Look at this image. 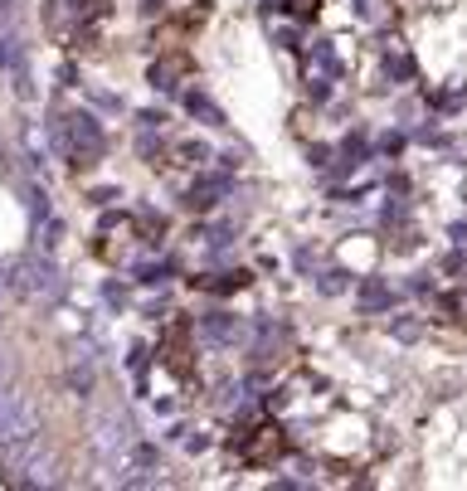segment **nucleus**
<instances>
[{"mask_svg":"<svg viewBox=\"0 0 467 491\" xmlns=\"http://www.w3.org/2000/svg\"><path fill=\"white\" fill-rule=\"evenodd\" d=\"M10 292H20V297H29V302H44V307H54V302L68 292V282H64V273H59L54 258L39 248V254L10 258Z\"/></svg>","mask_w":467,"mask_h":491,"instance_id":"1","label":"nucleus"},{"mask_svg":"<svg viewBox=\"0 0 467 491\" xmlns=\"http://www.w3.org/2000/svg\"><path fill=\"white\" fill-rule=\"evenodd\" d=\"M54 141L59 151L68 156V161H93V156H102V146H108V137H102L98 117L93 112H68V117L54 122Z\"/></svg>","mask_w":467,"mask_h":491,"instance_id":"2","label":"nucleus"},{"mask_svg":"<svg viewBox=\"0 0 467 491\" xmlns=\"http://www.w3.org/2000/svg\"><path fill=\"white\" fill-rule=\"evenodd\" d=\"M93 447H98L102 472L122 477V467H127V453H132V423L117 419V414H108V419L98 423V433H93Z\"/></svg>","mask_w":467,"mask_h":491,"instance_id":"3","label":"nucleus"},{"mask_svg":"<svg viewBox=\"0 0 467 491\" xmlns=\"http://www.w3.org/2000/svg\"><path fill=\"white\" fill-rule=\"evenodd\" d=\"M25 433H39L35 404H29L20 390L0 384V443H15V438H25Z\"/></svg>","mask_w":467,"mask_h":491,"instance_id":"4","label":"nucleus"},{"mask_svg":"<svg viewBox=\"0 0 467 491\" xmlns=\"http://www.w3.org/2000/svg\"><path fill=\"white\" fill-rule=\"evenodd\" d=\"M25 205H29V224H35V244L49 254L64 238V219L54 214V205H49V195L39 185H25Z\"/></svg>","mask_w":467,"mask_h":491,"instance_id":"5","label":"nucleus"},{"mask_svg":"<svg viewBox=\"0 0 467 491\" xmlns=\"http://www.w3.org/2000/svg\"><path fill=\"white\" fill-rule=\"evenodd\" d=\"M200 341L205 346H234V341H244V321L234 311H210V317H200Z\"/></svg>","mask_w":467,"mask_h":491,"instance_id":"6","label":"nucleus"},{"mask_svg":"<svg viewBox=\"0 0 467 491\" xmlns=\"http://www.w3.org/2000/svg\"><path fill=\"white\" fill-rule=\"evenodd\" d=\"M185 112H190V117H200L205 127H224V108H220V102H214L205 88H190V93H185Z\"/></svg>","mask_w":467,"mask_h":491,"instance_id":"7","label":"nucleus"},{"mask_svg":"<svg viewBox=\"0 0 467 491\" xmlns=\"http://www.w3.org/2000/svg\"><path fill=\"white\" fill-rule=\"evenodd\" d=\"M390 302H394L390 287H380V282H360V307L366 311H390Z\"/></svg>","mask_w":467,"mask_h":491,"instance_id":"8","label":"nucleus"},{"mask_svg":"<svg viewBox=\"0 0 467 491\" xmlns=\"http://www.w3.org/2000/svg\"><path fill=\"white\" fill-rule=\"evenodd\" d=\"M20 64V39L10 29H0V68H15Z\"/></svg>","mask_w":467,"mask_h":491,"instance_id":"9","label":"nucleus"},{"mask_svg":"<svg viewBox=\"0 0 467 491\" xmlns=\"http://www.w3.org/2000/svg\"><path fill=\"white\" fill-rule=\"evenodd\" d=\"M68 380H74V390H78V394H93V360L74 365V370H68Z\"/></svg>","mask_w":467,"mask_h":491,"instance_id":"10","label":"nucleus"},{"mask_svg":"<svg viewBox=\"0 0 467 491\" xmlns=\"http://www.w3.org/2000/svg\"><path fill=\"white\" fill-rule=\"evenodd\" d=\"M326 297H336V292H346V273H321V282H317Z\"/></svg>","mask_w":467,"mask_h":491,"instance_id":"11","label":"nucleus"},{"mask_svg":"<svg viewBox=\"0 0 467 491\" xmlns=\"http://www.w3.org/2000/svg\"><path fill=\"white\" fill-rule=\"evenodd\" d=\"M181 156H190V161H205V156H210V146H200V141H185V146H181Z\"/></svg>","mask_w":467,"mask_h":491,"instance_id":"12","label":"nucleus"},{"mask_svg":"<svg viewBox=\"0 0 467 491\" xmlns=\"http://www.w3.org/2000/svg\"><path fill=\"white\" fill-rule=\"evenodd\" d=\"M137 122H141V132H151V127H161V122H165V117H161V112H141V117H137Z\"/></svg>","mask_w":467,"mask_h":491,"instance_id":"13","label":"nucleus"},{"mask_svg":"<svg viewBox=\"0 0 467 491\" xmlns=\"http://www.w3.org/2000/svg\"><path fill=\"white\" fill-rule=\"evenodd\" d=\"M350 5H356L360 20H375V5H370V0H350Z\"/></svg>","mask_w":467,"mask_h":491,"instance_id":"14","label":"nucleus"},{"mask_svg":"<svg viewBox=\"0 0 467 491\" xmlns=\"http://www.w3.org/2000/svg\"><path fill=\"white\" fill-rule=\"evenodd\" d=\"M293 10L297 15H317V0H293Z\"/></svg>","mask_w":467,"mask_h":491,"instance_id":"15","label":"nucleus"},{"mask_svg":"<svg viewBox=\"0 0 467 491\" xmlns=\"http://www.w3.org/2000/svg\"><path fill=\"white\" fill-rule=\"evenodd\" d=\"M0 10H5V0H0Z\"/></svg>","mask_w":467,"mask_h":491,"instance_id":"16","label":"nucleus"}]
</instances>
